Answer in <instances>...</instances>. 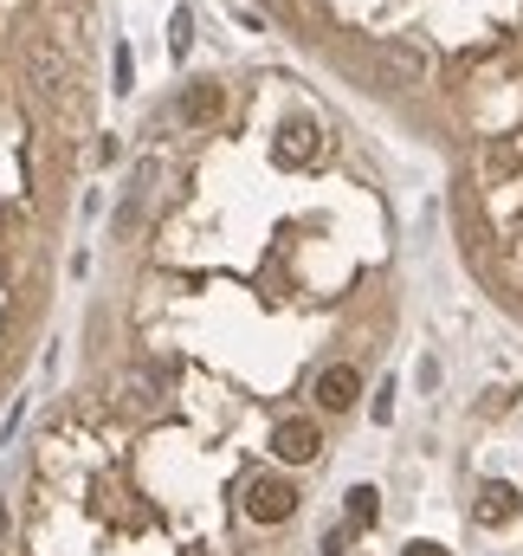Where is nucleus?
Listing matches in <instances>:
<instances>
[{"label": "nucleus", "instance_id": "nucleus-1", "mask_svg": "<svg viewBox=\"0 0 523 556\" xmlns=\"http://www.w3.org/2000/svg\"><path fill=\"white\" fill-rule=\"evenodd\" d=\"M291 511H297V485H291L284 472L246 479V518H253V525H284Z\"/></svg>", "mask_w": 523, "mask_h": 556}, {"label": "nucleus", "instance_id": "nucleus-2", "mask_svg": "<svg viewBox=\"0 0 523 556\" xmlns=\"http://www.w3.org/2000/svg\"><path fill=\"white\" fill-rule=\"evenodd\" d=\"M227 117V85L220 78H194L181 98H175V124L181 130H207V124H220Z\"/></svg>", "mask_w": 523, "mask_h": 556}, {"label": "nucleus", "instance_id": "nucleus-3", "mask_svg": "<svg viewBox=\"0 0 523 556\" xmlns=\"http://www.w3.org/2000/svg\"><path fill=\"white\" fill-rule=\"evenodd\" d=\"M310 395H317V408H323V415H349V408H356V395H362V369H356V363H330V369L317 376V389H310Z\"/></svg>", "mask_w": 523, "mask_h": 556}, {"label": "nucleus", "instance_id": "nucleus-4", "mask_svg": "<svg viewBox=\"0 0 523 556\" xmlns=\"http://www.w3.org/2000/svg\"><path fill=\"white\" fill-rule=\"evenodd\" d=\"M271 446H278V459H291V466H304V459H317L323 453V427L310 415H291L278 420V433H271Z\"/></svg>", "mask_w": 523, "mask_h": 556}, {"label": "nucleus", "instance_id": "nucleus-5", "mask_svg": "<svg viewBox=\"0 0 523 556\" xmlns=\"http://www.w3.org/2000/svg\"><path fill=\"white\" fill-rule=\"evenodd\" d=\"M518 511H523L518 485H505V479H492V485H485V492H479V511H472V518H479V525H485V531H498V525H511V518H518Z\"/></svg>", "mask_w": 523, "mask_h": 556}, {"label": "nucleus", "instance_id": "nucleus-6", "mask_svg": "<svg viewBox=\"0 0 523 556\" xmlns=\"http://www.w3.org/2000/svg\"><path fill=\"white\" fill-rule=\"evenodd\" d=\"M310 155H317V124L310 117H291L278 130V162H310Z\"/></svg>", "mask_w": 523, "mask_h": 556}, {"label": "nucleus", "instance_id": "nucleus-7", "mask_svg": "<svg viewBox=\"0 0 523 556\" xmlns=\"http://www.w3.org/2000/svg\"><path fill=\"white\" fill-rule=\"evenodd\" d=\"M382 65H388V72H400L407 85H420V78L433 72V65H426V52H420V46H407V39H388V46H382Z\"/></svg>", "mask_w": 523, "mask_h": 556}, {"label": "nucleus", "instance_id": "nucleus-8", "mask_svg": "<svg viewBox=\"0 0 523 556\" xmlns=\"http://www.w3.org/2000/svg\"><path fill=\"white\" fill-rule=\"evenodd\" d=\"M375 498H382L375 485H356V492H349V525H356V531H362V525H375V511H382Z\"/></svg>", "mask_w": 523, "mask_h": 556}, {"label": "nucleus", "instance_id": "nucleus-9", "mask_svg": "<svg viewBox=\"0 0 523 556\" xmlns=\"http://www.w3.org/2000/svg\"><path fill=\"white\" fill-rule=\"evenodd\" d=\"M168 46H175V52H188V13H175V20H168Z\"/></svg>", "mask_w": 523, "mask_h": 556}, {"label": "nucleus", "instance_id": "nucleus-10", "mask_svg": "<svg viewBox=\"0 0 523 556\" xmlns=\"http://www.w3.org/2000/svg\"><path fill=\"white\" fill-rule=\"evenodd\" d=\"M400 556H452V551H446V544H426V538H420V544H407Z\"/></svg>", "mask_w": 523, "mask_h": 556}, {"label": "nucleus", "instance_id": "nucleus-11", "mask_svg": "<svg viewBox=\"0 0 523 556\" xmlns=\"http://www.w3.org/2000/svg\"><path fill=\"white\" fill-rule=\"evenodd\" d=\"M0 531H7V505H0Z\"/></svg>", "mask_w": 523, "mask_h": 556}]
</instances>
